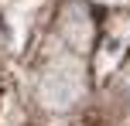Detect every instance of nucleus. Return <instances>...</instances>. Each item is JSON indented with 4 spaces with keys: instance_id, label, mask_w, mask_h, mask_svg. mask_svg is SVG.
Returning <instances> with one entry per match:
<instances>
[]
</instances>
